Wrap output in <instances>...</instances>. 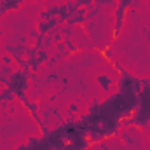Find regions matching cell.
Here are the masks:
<instances>
[{
    "instance_id": "obj_1",
    "label": "cell",
    "mask_w": 150,
    "mask_h": 150,
    "mask_svg": "<svg viewBox=\"0 0 150 150\" xmlns=\"http://www.w3.org/2000/svg\"><path fill=\"white\" fill-rule=\"evenodd\" d=\"M23 2H25V0H0V18H2L5 12L18 11Z\"/></svg>"
},
{
    "instance_id": "obj_2",
    "label": "cell",
    "mask_w": 150,
    "mask_h": 150,
    "mask_svg": "<svg viewBox=\"0 0 150 150\" xmlns=\"http://www.w3.org/2000/svg\"><path fill=\"white\" fill-rule=\"evenodd\" d=\"M96 82H98V84L101 86V89L107 93V91H110V87H112L113 79L107 74H100V75H96Z\"/></svg>"
},
{
    "instance_id": "obj_3",
    "label": "cell",
    "mask_w": 150,
    "mask_h": 150,
    "mask_svg": "<svg viewBox=\"0 0 150 150\" xmlns=\"http://www.w3.org/2000/svg\"><path fill=\"white\" fill-rule=\"evenodd\" d=\"M77 110H79V105L72 103V105L68 107V117H74V113H77Z\"/></svg>"
}]
</instances>
